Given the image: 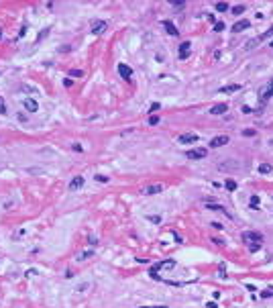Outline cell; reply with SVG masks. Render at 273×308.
Returning a JSON list of instances; mask_svg holds the SVG:
<instances>
[{
	"label": "cell",
	"instance_id": "cell-1",
	"mask_svg": "<svg viewBox=\"0 0 273 308\" xmlns=\"http://www.w3.org/2000/svg\"><path fill=\"white\" fill-rule=\"evenodd\" d=\"M173 265H175V261H173V259H167V261H159V263H155V265L151 267V272H149V274H151V277H153V280H157V274H159V269H165V267H173Z\"/></svg>",
	"mask_w": 273,
	"mask_h": 308
},
{
	"label": "cell",
	"instance_id": "cell-2",
	"mask_svg": "<svg viewBox=\"0 0 273 308\" xmlns=\"http://www.w3.org/2000/svg\"><path fill=\"white\" fill-rule=\"evenodd\" d=\"M206 153H208L206 149L198 147V149H190V151H185V157H188V159H204Z\"/></svg>",
	"mask_w": 273,
	"mask_h": 308
},
{
	"label": "cell",
	"instance_id": "cell-3",
	"mask_svg": "<svg viewBox=\"0 0 273 308\" xmlns=\"http://www.w3.org/2000/svg\"><path fill=\"white\" fill-rule=\"evenodd\" d=\"M243 241H247V243H263V237L259 233H255V231H247V233H243Z\"/></svg>",
	"mask_w": 273,
	"mask_h": 308
},
{
	"label": "cell",
	"instance_id": "cell-4",
	"mask_svg": "<svg viewBox=\"0 0 273 308\" xmlns=\"http://www.w3.org/2000/svg\"><path fill=\"white\" fill-rule=\"evenodd\" d=\"M23 106H24L27 112H37V110H39V104H37V100H33V98H24Z\"/></svg>",
	"mask_w": 273,
	"mask_h": 308
},
{
	"label": "cell",
	"instance_id": "cell-5",
	"mask_svg": "<svg viewBox=\"0 0 273 308\" xmlns=\"http://www.w3.org/2000/svg\"><path fill=\"white\" fill-rule=\"evenodd\" d=\"M106 27H108V25L104 23V21H94V23H92V33H94V35H102L104 31H106Z\"/></svg>",
	"mask_w": 273,
	"mask_h": 308
},
{
	"label": "cell",
	"instance_id": "cell-6",
	"mask_svg": "<svg viewBox=\"0 0 273 308\" xmlns=\"http://www.w3.org/2000/svg\"><path fill=\"white\" fill-rule=\"evenodd\" d=\"M198 139H200V137H198L196 133H185V135L180 137V143H182V145H190V143H196Z\"/></svg>",
	"mask_w": 273,
	"mask_h": 308
},
{
	"label": "cell",
	"instance_id": "cell-7",
	"mask_svg": "<svg viewBox=\"0 0 273 308\" xmlns=\"http://www.w3.org/2000/svg\"><path fill=\"white\" fill-rule=\"evenodd\" d=\"M118 74H120L125 80H131V78H133V69L128 68V65H125V63H118Z\"/></svg>",
	"mask_w": 273,
	"mask_h": 308
},
{
	"label": "cell",
	"instance_id": "cell-8",
	"mask_svg": "<svg viewBox=\"0 0 273 308\" xmlns=\"http://www.w3.org/2000/svg\"><path fill=\"white\" fill-rule=\"evenodd\" d=\"M226 143H228V137H226V135H220V137H214L212 141H210V147L216 149V147H222V145H226Z\"/></svg>",
	"mask_w": 273,
	"mask_h": 308
},
{
	"label": "cell",
	"instance_id": "cell-9",
	"mask_svg": "<svg viewBox=\"0 0 273 308\" xmlns=\"http://www.w3.org/2000/svg\"><path fill=\"white\" fill-rule=\"evenodd\" d=\"M84 182H86V180H84V176H76V178L69 182V190H80L82 186H84Z\"/></svg>",
	"mask_w": 273,
	"mask_h": 308
},
{
	"label": "cell",
	"instance_id": "cell-10",
	"mask_svg": "<svg viewBox=\"0 0 273 308\" xmlns=\"http://www.w3.org/2000/svg\"><path fill=\"white\" fill-rule=\"evenodd\" d=\"M249 27H251V23L247 21V19H243V21H239V23L232 25V31H234V33H240V31H245V29H249Z\"/></svg>",
	"mask_w": 273,
	"mask_h": 308
},
{
	"label": "cell",
	"instance_id": "cell-11",
	"mask_svg": "<svg viewBox=\"0 0 273 308\" xmlns=\"http://www.w3.org/2000/svg\"><path fill=\"white\" fill-rule=\"evenodd\" d=\"M159 192H163V184H151L147 190H145V194L147 196H153V194H159Z\"/></svg>",
	"mask_w": 273,
	"mask_h": 308
},
{
	"label": "cell",
	"instance_id": "cell-12",
	"mask_svg": "<svg viewBox=\"0 0 273 308\" xmlns=\"http://www.w3.org/2000/svg\"><path fill=\"white\" fill-rule=\"evenodd\" d=\"M239 90H240V84H228V86H222V88H220L222 94H234V92H239Z\"/></svg>",
	"mask_w": 273,
	"mask_h": 308
},
{
	"label": "cell",
	"instance_id": "cell-13",
	"mask_svg": "<svg viewBox=\"0 0 273 308\" xmlns=\"http://www.w3.org/2000/svg\"><path fill=\"white\" fill-rule=\"evenodd\" d=\"M163 27H165V31H167L169 35H173V37H177V35H180V31L175 29V25L171 23V21H163Z\"/></svg>",
	"mask_w": 273,
	"mask_h": 308
},
{
	"label": "cell",
	"instance_id": "cell-14",
	"mask_svg": "<svg viewBox=\"0 0 273 308\" xmlns=\"http://www.w3.org/2000/svg\"><path fill=\"white\" fill-rule=\"evenodd\" d=\"M190 43H182L180 45V59H185V57H190Z\"/></svg>",
	"mask_w": 273,
	"mask_h": 308
},
{
	"label": "cell",
	"instance_id": "cell-15",
	"mask_svg": "<svg viewBox=\"0 0 273 308\" xmlns=\"http://www.w3.org/2000/svg\"><path fill=\"white\" fill-rule=\"evenodd\" d=\"M226 110H228L226 104H216V106H212V110H210V112H212V114H224Z\"/></svg>",
	"mask_w": 273,
	"mask_h": 308
},
{
	"label": "cell",
	"instance_id": "cell-16",
	"mask_svg": "<svg viewBox=\"0 0 273 308\" xmlns=\"http://www.w3.org/2000/svg\"><path fill=\"white\" fill-rule=\"evenodd\" d=\"M206 208H208V210H214V212H226V210H224V206H220V204H212V202H206ZM226 214H228V212H226Z\"/></svg>",
	"mask_w": 273,
	"mask_h": 308
},
{
	"label": "cell",
	"instance_id": "cell-17",
	"mask_svg": "<svg viewBox=\"0 0 273 308\" xmlns=\"http://www.w3.org/2000/svg\"><path fill=\"white\" fill-rule=\"evenodd\" d=\"M249 206H251V210H259V196H257V194H255V196H251Z\"/></svg>",
	"mask_w": 273,
	"mask_h": 308
},
{
	"label": "cell",
	"instance_id": "cell-18",
	"mask_svg": "<svg viewBox=\"0 0 273 308\" xmlns=\"http://www.w3.org/2000/svg\"><path fill=\"white\" fill-rule=\"evenodd\" d=\"M16 204H19V198H12V200H8V202H4L2 208H4V210H10L12 206H16Z\"/></svg>",
	"mask_w": 273,
	"mask_h": 308
},
{
	"label": "cell",
	"instance_id": "cell-19",
	"mask_svg": "<svg viewBox=\"0 0 273 308\" xmlns=\"http://www.w3.org/2000/svg\"><path fill=\"white\" fill-rule=\"evenodd\" d=\"M224 186H226L228 192H234V190H237V182H234V180H226V184H224Z\"/></svg>",
	"mask_w": 273,
	"mask_h": 308
},
{
	"label": "cell",
	"instance_id": "cell-20",
	"mask_svg": "<svg viewBox=\"0 0 273 308\" xmlns=\"http://www.w3.org/2000/svg\"><path fill=\"white\" fill-rule=\"evenodd\" d=\"M269 171H271V165H269V163H261V165H259V173H269Z\"/></svg>",
	"mask_w": 273,
	"mask_h": 308
},
{
	"label": "cell",
	"instance_id": "cell-21",
	"mask_svg": "<svg viewBox=\"0 0 273 308\" xmlns=\"http://www.w3.org/2000/svg\"><path fill=\"white\" fill-rule=\"evenodd\" d=\"M216 10H218V12L228 10V4H226V2H216Z\"/></svg>",
	"mask_w": 273,
	"mask_h": 308
},
{
	"label": "cell",
	"instance_id": "cell-22",
	"mask_svg": "<svg viewBox=\"0 0 273 308\" xmlns=\"http://www.w3.org/2000/svg\"><path fill=\"white\" fill-rule=\"evenodd\" d=\"M261 296L263 298H273V288H265V290L261 292Z\"/></svg>",
	"mask_w": 273,
	"mask_h": 308
},
{
	"label": "cell",
	"instance_id": "cell-23",
	"mask_svg": "<svg viewBox=\"0 0 273 308\" xmlns=\"http://www.w3.org/2000/svg\"><path fill=\"white\" fill-rule=\"evenodd\" d=\"M108 180H110V178H108V176H104V173H98V176H96V182H100V184H106Z\"/></svg>",
	"mask_w": 273,
	"mask_h": 308
},
{
	"label": "cell",
	"instance_id": "cell-24",
	"mask_svg": "<svg viewBox=\"0 0 273 308\" xmlns=\"http://www.w3.org/2000/svg\"><path fill=\"white\" fill-rule=\"evenodd\" d=\"M243 12H245V4H239L232 8V14H243Z\"/></svg>",
	"mask_w": 273,
	"mask_h": 308
},
{
	"label": "cell",
	"instance_id": "cell-25",
	"mask_svg": "<svg viewBox=\"0 0 273 308\" xmlns=\"http://www.w3.org/2000/svg\"><path fill=\"white\" fill-rule=\"evenodd\" d=\"M0 114H6V102H4L2 96H0Z\"/></svg>",
	"mask_w": 273,
	"mask_h": 308
},
{
	"label": "cell",
	"instance_id": "cell-26",
	"mask_svg": "<svg viewBox=\"0 0 273 308\" xmlns=\"http://www.w3.org/2000/svg\"><path fill=\"white\" fill-rule=\"evenodd\" d=\"M271 94H273V84H271V88H269V90H265V92H263V94H261V98H263V100H265V98H269Z\"/></svg>",
	"mask_w": 273,
	"mask_h": 308
},
{
	"label": "cell",
	"instance_id": "cell-27",
	"mask_svg": "<svg viewBox=\"0 0 273 308\" xmlns=\"http://www.w3.org/2000/svg\"><path fill=\"white\" fill-rule=\"evenodd\" d=\"M271 35H273V27H271V29H269V31H267V33H265V35H261V37H259L257 41H263V39H267V37H271Z\"/></svg>",
	"mask_w": 273,
	"mask_h": 308
},
{
	"label": "cell",
	"instance_id": "cell-28",
	"mask_svg": "<svg viewBox=\"0 0 273 308\" xmlns=\"http://www.w3.org/2000/svg\"><path fill=\"white\" fill-rule=\"evenodd\" d=\"M19 237H24V228H19V231L12 235V239H19Z\"/></svg>",
	"mask_w": 273,
	"mask_h": 308
},
{
	"label": "cell",
	"instance_id": "cell-29",
	"mask_svg": "<svg viewBox=\"0 0 273 308\" xmlns=\"http://www.w3.org/2000/svg\"><path fill=\"white\" fill-rule=\"evenodd\" d=\"M259 247H261V243H253V245H249V249H251V253L259 251Z\"/></svg>",
	"mask_w": 273,
	"mask_h": 308
},
{
	"label": "cell",
	"instance_id": "cell-30",
	"mask_svg": "<svg viewBox=\"0 0 273 308\" xmlns=\"http://www.w3.org/2000/svg\"><path fill=\"white\" fill-rule=\"evenodd\" d=\"M222 29H224V23H222V21L214 23V31H222Z\"/></svg>",
	"mask_w": 273,
	"mask_h": 308
},
{
	"label": "cell",
	"instance_id": "cell-31",
	"mask_svg": "<svg viewBox=\"0 0 273 308\" xmlns=\"http://www.w3.org/2000/svg\"><path fill=\"white\" fill-rule=\"evenodd\" d=\"M88 257H92V251H84L80 255V261H84V259H88Z\"/></svg>",
	"mask_w": 273,
	"mask_h": 308
},
{
	"label": "cell",
	"instance_id": "cell-32",
	"mask_svg": "<svg viewBox=\"0 0 273 308\" xmlns=\"http://www.w3.org/2000/svg\"><path fill=\"white\" fill-rule=\"evenodd\" d=\"M220 277H226V265L220 263Z\"/></svg>",
	"mask_w": 273,
	"mask_h": 308
},
{
	"label": "cell",
	"instance_id": "cell-33",
	"mask_svg": "<svg viewBox=\"0 0 273 308\" xmlns=\"http://www.w3.org/2000/svg\"><path fill=\"white\" fill-rule=\"evenodd\" d=\"M159 123V116H149V125H157Z\"/></svg>",
	"mask_w": 273,
	"mask_h": 308
},
{
	"label": "cell",
	"instance_id": "cell-34",
	"mask_svg": "<svg viewBox=\"0 0 273 308\" xmlns=\"http://www.w3.org/2000/svg\"><path fill=\"white\" fill-rule=\"evenodd\" d=\"M71 147H73V151H78V153H82V151H84V147H82L80 143H73Z\"/></svg>",
	"mask_w": 273,
	"mask_h": 308
},
{
	"label": "cell",
	"instance_id": "cell-35",
	"mask_svg": "<svg viewBox=\"0 0 273 308\" xmlns=\"http://www.w3.org/2000/svg\"><path fill=\"white\" fill-rule=\"evenodd\" d=\"M82 74H84V71H82V69H73V71H71V76H73V78H80Z\"/></svg>",
	"mask_w": 273,
	"mask_h": 308
},
{
	"label": "cell",
	"instance_id": "cell-36",
	"mask_svg": "<svg viewBox=\"0 0 273 308\" xmlns=\"http://www.w3.org/2000/svg\"><path fill=\"white\" fill-rule=\"evenodd\" d=\"M159 108H161L159 104H157V102H153V104H151V108H149V112H153V110H159Z\"/></svg>",
	"mask_w": 273,
	"mask_h": 308
},
{
	"label": "cell",
	"instance_id": "cell-37",
	"mask_svg": "<svg viewBox=\"0 0 273 308\" xmlns=\"http://www.w3.org/2000/svg\"><path fill=\"white\" fill-rule=\"evenodd\" d=\"M71 84H73V80H69V78H65V80H63V86H65V88H69Z\"/></svg>",
	"mask_w": 273,
	"mask_h": 308
},
{
	"label": "cell",
	"instance_id": "cell-38",
	"mask_svg": "<svg viewBox=\"0 0 273 308\" xmlns=\"http://www.w3.org/2000/svg\"><path fill=\"white\" fill-rule=\"evenodd\" d=\"M151 222H161V216H147Z\"/></svg>",
	"mask_w": 273,
	"mask_h": 308
},
{
	"label": "cell",
	"instance_id": "cell-39",
	"mask_svg": "<svg viewBox=\"0 0 273 308\" xmlns=\"http://www.w3.org/2000/svg\"><path fill=\"white\" fill-rule=\"evenodd\" d=\"M243 135H245V137H253V135H255V131H253V129H251V131H245V133H243Z\"/></svg>",
	"mask_w": 273,
	"mask_h": 308
},
{
	"label": "cell",
	"instance_id": "cell-40",
	"mask_svg": "<svg viewBox=\"0 0 273 308\" xmlns=\"http://www.w3.org/2000/svg\"><path fill=\"white\" fill-rule=\"evenodd\" d=\"M243 112H245V114H251V112H253V110H251L249 106H243Z\"/></svg>",
	"mask_w": 273,
	"mask_h": 308
},
{
	"label": "cell",
	"instance_id": "cell-41",
	"mask_svg": "<svg viewBox=\"0 0 273 308\" xmlns=\"http://www.w3.org/2000/svg\"><path fill=\"white\" fill-rule=\"evenodd\" d=\"M206 308H216V304H214V302H208V304H206Z\"/></svg>",
	"mask_w": 273,
	"mask_h": 308
},
{
	"label": "cell",
	"instance_id": "cell-42",
	"mask_svg": "<svg viewBox=\"0 0 273 308\" xmlns=\"http://www.w3.org/2000/svg\"><path fill=\"white\" fill-rule=\"evenodd\" d=\"M0 37H2V29H0Z\"/></svg>",
	"mask_w": 273,
	"mask_h": 308
},
{
	"label": "cell",
	"instance_id": "cell-43",
	"mask_svg": "<svg viewBox=\"0 0 273 308\" xmlns=\"http://www.w3.org/2000/svg\"><path fill=\"white\" fill-rule=\"evenodd\" d=\"M271 47H273V41H271Z\"/></svg>",
	"mask_w": 273,
	"mask_h": 308
}]
</instances>
